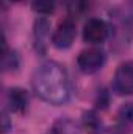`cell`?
Masks as SVG:
<instances>
[{"instance_id": "obj_15", "label": "cell", "mask_w": 133, "mask_h": 134, "mask_svg": "<svg viewBox=\"0 0 133 134\" xmlns=\"http://www.w3.org/2000/svg\"><path fill=\"white\" fill-rule=\"evenodd\" d=\"M8 131V117H6V114H3V133H6Z\"/></svg>"}, {"instance_id": "obj_13", "label": "cell", "mask_w": 133, "mask_h": 134, "mask_svg": "<svg viewBox=\"0 0 133 134\" xmlns=\"http://www.w3.org/2000/svg\"><path fill=\"white\" fill-rule=\"evenodd\" d=\"M3 69L5 70H16L17 69V56L16 53H9L5 47V55H3Z\"/></svg>"}, {"instance_id": "obj_10", "label": "cell", "mask_w": 133, "mask_h": 134, "mask_svg": "<svg viewBox=\"0 0 133 134\" xmlns=\"http://www.w3.org/2000/svg\"><path fill=\"white\" fill-rule=\"evenodd\" d=\"M89 8V0H69L67 2V9L72 16L83 14Z\"/></svg>"}, {"instance_id": "obj_16", "label": "cell", "mask_w": 133, "mask_h": 134, "mask_svg": "<svg viewBox=\"0 0 133 134\" xmlns=\"http://www.w3.org/2000/svg\"><path fill=\"white\" fill-rule=\"evenodd\" d=\"M11 2H21V0H11Z\"/></svg>"}, {"instance_id": "obj_3", "label": "cell", "mask_w": 133, "mask_h": 134, "mask_svg": "<svg viewBox=\"0 0 133 134\" xmlns=\"http://www.w3.org/2000/svg\"><path fill=\"white\" fill-rule=\"evenodd\" d=\"M105 53L100 50V48H88V50H83L78 58H77V64L78 69L83 72V73H96L99 72L100 69L105 64Z\"/></svg>"}, {"instance_id": "obj_5", "label": "cell", "mask_w": 133, "mask_h": 134, "mask_svg": "<svg viewBox=\"0 0 133 134\" xmlns=\"http://www.w3.org/2000/svg\"><path fill=\"white\" fill-rule=\"evenodd\" d=\"M108 36V27L100 19H89L83 28V39L89 44H100Z\"/></svg>"}, {"instance_id": "obj_9", "label": "cell", "mask_w": 133, "mask_h": 134, "mask_svg": "<svg viewBox=\"0 0 133 134\" xmlns=\"http://www.w3.org/2000/svg\"><path fill=\"white\" fill-rule=\"evenodd\" d=\"M33 9L39 14H50L57 6V0H33Z\"/></svg>"}, {"instance_id": "obj_12", "label": "cell", "mask_w": 133, "mask_h": 134, "mask_svg": "<svg viewBox=\"0 0 133 134\" xmlns=\"http://www.w3.org/2000/svg\"><path fill=\"white\" fill-rule=\"evenodd\" d=\"M83 123H85V128L89 131V133H96L99 130V119L96 117L94 112H85V119H83Z\"/></svg>"}, {"instance_id": "obj_7", "label": "cell", "mask_w": 133, "mask_h": 134, "mask_svg": "<svg viewBox=\"0 0 133 134\" xmlns=\"http://www.w3.org/2000/svg\"><path fill=\"white\" fill-rule=\"evenodd\" d=\"M49 36V22L45 19H39L34 22V48L39 53L45 52V39Z\"/></svg>"}, {"instance_id": "obj_1", "label": "cell", "mask_w": 133, "mask_h": 134, "mask_svg": "<svg viewBox=\"0 0 133 134\" xmlns=\"http://www.w3.org/2000/svg\"><path fill=\"white\" fill-rule=\"evenodd\" d=\"M33 89L50 104H64L70 98V83L64 67L55 61L44 63L33 75Z\"/></svg>"}, {"instance_id": "obj_6", "label": "cell", "mask_w": 133, "mask_h": 134, "mask_svg": "<svg viewBox=\"0 0 133 134\" xmlns=\"http://www.w3.org/2000/svg\"><path fill=\"white\" fill-rule=\"evenodd\" d=\"M8 103L14 112H24L28 106V95L21 87H13L8 92Z\"/></svg>"}, {"instance_id": "obj_11", "label": "cell", "mask_w": 133, "mask_h": 134, "mask_svg": "<svg viewBox=\"0 0 133 134\" xmlns=\"http://www.w3.org/2000/svg\"><path fill=\"white\" fill-rule=\"evenodd\" d=\"M117 117L124 122V123H129L133 125V103H125L119 108L117 111Z\"/></svg>"}, {"instance_id": "obj_14", "label": "cell", "mask_w": 133, "mask_h": 134, "mask_svg": "<svg viewBox=\"0 0 133 134\" xmlns=\"http://www.w3.org/2000/svg\"><path fill=\"white\" fill-rule=\"evenodd\" d=\"M102 134H125V133H124V130H122V128L114 126V128H108L106 131H103Z\"/></svg>"}, {"instance_id": "obj_8", "label": "cell", "mask_w": 133, "mask_h": 134, "mask_svg": "<svg viewBox=\"0 0 133 134\" xmlns=\"http://www.w3.org/2000/svg\"><path fill=\"white\" fill-rule=\"evenodd\" d=\"M47 134H80V126L70 119H60L50 126Z\"/></svg>"}, {"instance_id": "obj_4", "label": "cell", "mask_w": 133, "mask_h": 134, "mask_svg": "<svg viewBox=\"0 0 133 134\" xmlns=\"http://www.w3.org/2000/svg\"><path fill=\"white\" fill-rule=\"evenodd\" d=\"M75 24L72 19H64L63 22H60L58 28L55 30V33L52 36V44L60 48V50H64V48H69L75 39Z\"/></svg>"}, {"instance_id": "obj_2", "label": "cell", "mask_w": 133, "mask_h": 134, "mask_svg": "<svg viewBox=\"0 0 133 134\" xmlns=\"http://www.w3.org/2000/svg\"><path fill=\"white\" fill-rule=\"evenodd\" d=\"M113 89L117 95H133V61L122 63L116 69Z\"/></svg>"}]
</instances>
